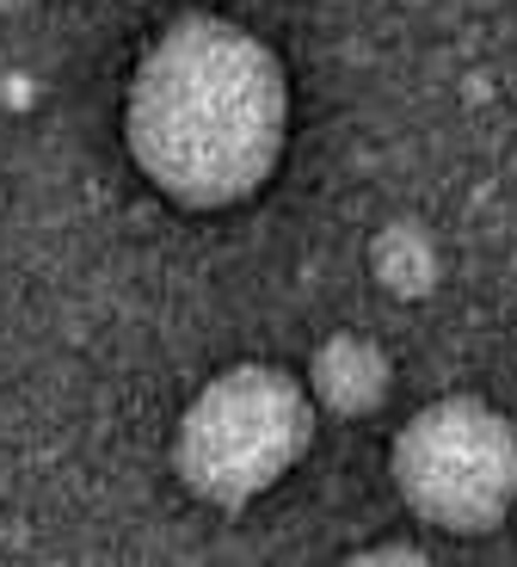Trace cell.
Listing matches in <instances>:
<instances>
[{
  "instance_id": "cell-1",
  "label": "cell",
  "mask_w": 517,
  "mask_h": 567,
  "mask_svg": "<svg viewBox=\"0 0 517 567\" xmlns=\"http://www.w3.org/2000/svg\"><path fill=\"white\" fill-rule=\"evenodd\" d=\"M290 142V74L259 31L185 13L142 50L124 93V148L179 210H235L271 185Z\"/></svg>"
},
{
  "instance_id": "cell-2",
  "label": "cell",
  "mask_w": 517,
  "mask_h": 567,
  "mask_svg": "<svg viewBox=\"0 0 517 567\" xmlns=\"http://www.w3.org/2000/svg\"><path fill=\"white\" fill-rule=\"evenodd\" d=\"M314 444V395L283 364H228L197 389L173 432V475L204 506L240 512Z\"/></svg>"
},
{
  "instance_id": "cell-3",
  "label": "cell",
  "mask_w": 517,
  "mask_h": 567,
  "mask_svg": "<svg viewBox=\"0 0 517 567\" xmlns=\"http://www.w3.org/2000/svg\"><path fill=\"white\" fill-rule=\"evenodd\" d=\"M394 494L444 537H487L517 506V420L487 395H437L389 444Z\"/></svg>"
},
{
  "instance_id": "cell-4",
  "label": "cell",
  "mask_w": 517,
  "mask_h": 567,
  "mask_svg": "<svg viewBox=\"0 0 517 567\" xmlns=\"http://www.w3.org/2000/svg\"><path fill=\"white\" fill-rule=\"evenodd\" d=\"M308 395L339 420H370L394 395V358L370 333H327L308 358Z\"/></svg>"
},
{
  "instance_id": "cell-5",
  "label": "cell",
  "mask_w": 517,
  "mask_h": 567,
  "mask_svg": "<svg viewBox=\"0 0 517 567\" xmlns=\"http://www.w3.org/2000/svg\"><path fill=\"white\" fill-rule=\"evenodd\" d=\"M370 278L401 302H425L437 290V278H444V247H437V235L425 223L394 216V223H382L370 235Z\"/></svg>"
},
{
  "instance_id": "cell-6",
  "label": "cell",
  "mask_w": 517,
  "mask_h": 567,
  "mask_svg": "<svg viewBox=\"0 0 517 567\" xmlns=\"http://www.w3.org/2000/svg\"><path fill=\"white\" fill-rule=\"evenodd\" d=\"M351 567H382V561H394V567H425L432 561V549H420V543H364V549H351L345 555Z\"/></svg>"
},
{
  "instance_id": "cell-7",
  "label": "cell",
  "mask_w": 517,
  "mask_h": 567,
  "mask_svg": "<svg viewBox=\"0 0 517 567\" xmlns=\"http://www.w3.org/2000/svg\"><path fill=\"white\" fill-rule=\"evenodd\" d=\"M25 7H38V0H0V13H25Z\"/></svg>"
}]
</instances>
